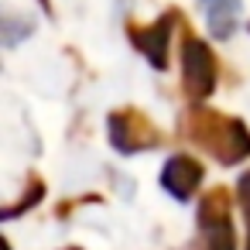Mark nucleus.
Returning a JSON list of instances; mask_svg holds the SVG:
<instances>
[{
	"instance_id": "1",
	"label": "nucleus",
	"mask_w": 250,
	"mask_h": 250,
	"mask_svg": "<svg viewBox=\"0 0 250 250\" xmlns=\"http://www.w3.org/2000/svg\"><path fill=\"white\" fill-rule=\"evenodd\" d=\"M212 79H216V65H212L209 48L202 42L188 38L185 42V83H188V93L206 96L212 89Z\"/></svg>"
},
{
	"instance_id": "2",
	"label": "nucleus",
	"mask_w": 250,
	"mask_h": 250,
	"mask_svg": "<svg viewBox=\"0 0 250 250\" xmlns=\"http://www.w3.org/2000/svg\"><path fill=\"white\" fill-rule=\"evenodd\" d=\"M199 178H202V171L192 158H171V165L165 168V188L178 199H185L199 185Z\"/></svg>"
},
{
	"instance_id": "3",
	"label": "nucleus",
	"mask_w": 250,
	"mask_h": 250,
	"mask_svg": "<svg viewBox=\"0 0 250 250\" xmlns=\"http://www.w3.org/2000/svg\"><path fill=\"white\" fill-rule=\"evenodd\" d=\"M171 21H175V18L158 21L151 31H137V35H134V42L151 55L154 65H165V55H168V28H171Z\"/></svg>"
},
{
	"instance_id": "4",
	"label": "nucleus",
	"mask_w": 250,
	"mask_h": 250,
	"mask_svg": "<svg viewBox=\"0 0 250 250\" xmlns=\"http://www.w3.org/2000/svg\"><path fill=\"white\" fill-rule=\"evenodd\" d=\"M233 18H236V0H223V4L216 0V4L209 7V24H212L216 35H229Z\"/></svg>"
},
{
	"instance_id": "5",
	"label": "nucleus",
	"mask_w": 250,
	"mask_h": 250,
	"mask_svg": "<svg viewBox=\"0 0 250 250\" xmlns=\"http://www.w3.org/2000/svg\"><path fill=\"white\" fill-rule=\"evenodd\" d=\"M240 195H243V209H247V216H250V171H247L243 182H240Z\"/></svg>"
}]
</instances>
